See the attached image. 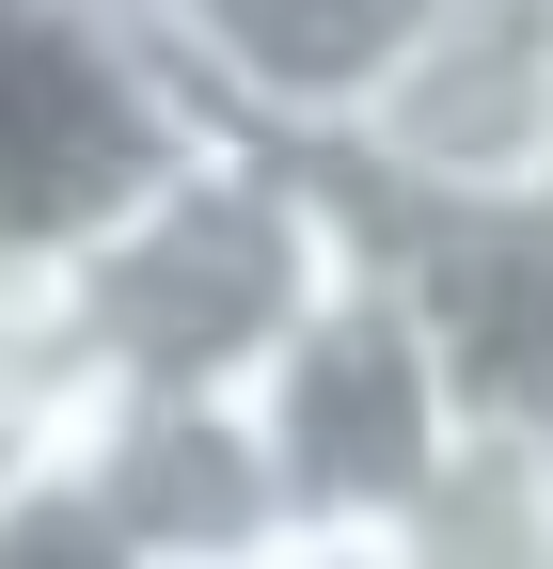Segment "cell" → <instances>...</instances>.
Here are the masks:
<instances>
[{"label":"cell","instance_id":"ba28073f","mask_svg":"<svg viewBox=\"0 0 553 569\" xmlns=\"http://www.w3.org/2000/svg\"><path fill=\"white\" fill-rule=\"evenodd\" d=\"M411 569H553V459L537 443H459L443 490L395 522Z\"/></svg>","mask_w":553,"mask_h":569},{"label":"cell","instance_id":"9c48e42d","mask_svg":"<svg viewBox=\"0 0 553 569\" xmlns=\"http://www.w3.org/2000/svg\"><path fill=\"white\" fill-rule=\"evenodd\" d=\"M80 427H95V365L63 332V301H0V490L80 459Z\"/></svg>","mask_w":553,"mask_h":569},{"label":"cell","instance_id":"7c38bea8","mask_svg":"<svg viewBox=\"0 0 553 569\" xmlns=\"http://www.w3.org/2000/svg\"><path fill=\"white\" fill-rule=\"evenodd\" d=\"M127 17H159V0H127Z\"/></svg>","mask_w":553,"mask_h":569},{"label":"cell","instance_id":"8992f818","mask_svg":"<svg viewBox=\"0 0 553 569\" xmlns=\"http://www.w3.org/2000/svg\"><path fill=\"white\" fill-rule=\"evenodd\" d=\"M443 17L459 0H159L205 111L253 127V142H301V159H349Z\"/></svg>","mask_w":553,"mask_h":569},{"label":"cell","instance_id":"3957f363","mask_svg":"<svg viewBox=\"0 0 553 569\" xmlns=\"http://www.w3.org/2000/svg\"><path fill=\"white\" fill-rule=\"evenodd\" d=\"M238 411H253L269 475H285V522H301V538H395V522L443 490V459H459L443 365H428V332H411V301H395L380 253L253 365Z\"/></svg>","mask_w":553,"mask_h":569},{"label":"cell","instance_id":"6da1fadb","mask_svg":"<svg viewBox=\"0 0 553 569\" xmlns=\"http://www.w3.org/2000/svg\"><path fill=\"white\" fill-rule=\"evenodd\" d=\"M364 253H380V206L349 190V159L222 127L174 190H143V222H111L80 253L63 332H80L95 396H253V365Z\"/></svg>","mask_w":553,"mask_h":569},{"label":"cell","instance_id":"7a4b0ae2","mask_svg":"<svg viewBox=\"0 0 553 569\" xmlns=\"http://www.w3.org/2000/svg\"><path fill=\"white\" fill-rule=\"evenodd\" d=\"M222 111L127 0H0V301H63L111 222H143Z\"/></svg>","mask_w":553,"mask_h":569},{"label":"cell","instance_id":"30bf717a","mask_svg":"<svg viewBox=\"0 0 553 569\" xmlns=\"http://www.w3.org/2000/svg\"><path fill=\"white\" fill-rule=\"evenodd\" d=\"M80 443H95V427H80ZM0 569H143V538L111 522L95 459H48V475L0 490Z\"/></svg>","mask_w":553,"mask_h":569},{"label":"cell","instance_id":"277c9868","mask_svg":"<svg viewBox=\"0 0 553 569\" xmlns=\"http://www.w3.org/2000/svg\"><path fill=\"white\" fill-rule=\"evenodd\" d=\"M380 269H395V301L443 365L459 443H537L553 459V206H380Z\"/></svg>","mask_w":553,"mask_h":569},{"label":"cell","instance_id":"8fae6325","mask_svg":"<svg viewBox=\"0 0 553 569\" xmlns=\"http://www.w3.org/2000/svg\"><path fill=\"white\" fill-rule=\"evenodd\" d=\"M285 569H411V553H395V538H301Z\"/></svg>","mask_w":553,"mask_h":569},{"label":"cell","instance_id":"52a82bcc","mask_svg":"<svg viewBox=\"0 0 553 569\" xmlns=\"http://www.w3.org/2000/svg\"><path fill=\"white\" fill-rule=\"evenodd\" d=\"M95 490L111 522L143 538V569H285V475H269L253 411L238 396H95Z\"/></svg>","mask_w":553,"mask_h":569},{"label":"cell","instance_id":"5b68a950","mask_svg":"<svg viewBox=\"0 0 553 569\" xmlns=\"http://www.w3.org/2000/svg\"><path fill=\"white\" fill-rule=\"evenodd\" d=\"M349 174L380 206H553V0H459Z\"/></svg>","mask_w":553,"mask_h":569}]
</instances>
